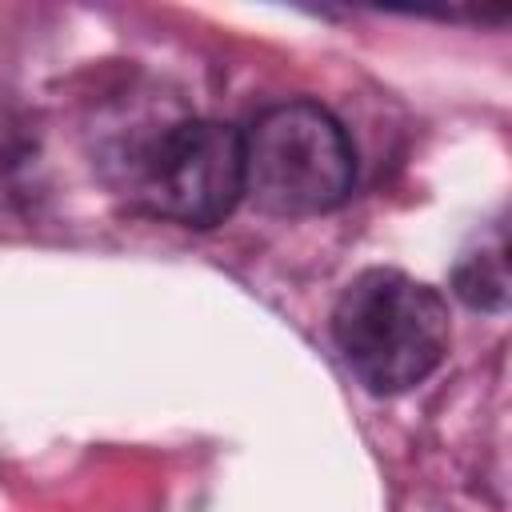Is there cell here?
<instances>
[{
    "instance_id": "6da1fadb",
    "label": "cell",
    "mask_w": 512,
    "mask_h": 512,
    "mask_svg": "<svg viewBox=\"0 0 512 512\" xmlns=\"http://www.w3.org/2000/svg\"><path fill=\"white\" fill-rule=\"evenodd\" d=\"M448 336L444 296L400 268H364L332 308V340L344 364L380 396L428 380L448 352Z\"/></svg>"
},
{
    "instance_id": "7a4b0ae2",
    "label": "cell",
    "mask_w": 512,
    "mask_h": 512,
    "mask_svg": "<svg viewBox=\"0 0 512 512\" xmlns=\"http://www.w3.org/2000/svg\"><path fill=\"white\" fill-rule=\"evenodd\" d=\"M244 140V192L272 216H316L348 200L356 156L340 120L312 100L264 108Z\"/></svg>"
},
{
    "instance_id": "3957f363",
    "label": "cell",
    "mask_w": 512,
    "mask_h": 512,
    "mask_svg": "<svg viewBox=\"0 0 512 512\" xmlns=\"http://www.w3.org/2000/svg\"><path fill=\"white\" fill-rule=\"evenodd\" d=\"M244 196V140L220 120L164 128L136 164V200L184 228H216Z\"/></svg>"
},
{
    "instance_id": "277c9868",
    "label": "cell",
    "mask_w": 512,
    "mask_h": 512,
    "mask_svg": "<svg viewBox=\"0 0 512 512\" xmlns=\"http://www.w3.org/2000/svg\"><path fill=\"white\" fill-rule=\"evenodd\" d=\"M456 292L476 304V308H500L508 296V276H504V244L496 240L492 252L484 256H468L456 268Z\"/></svg>"
}]
</instances>
